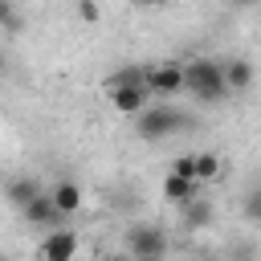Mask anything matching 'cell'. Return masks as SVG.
Wrapping results in <instances>:
<instances>
[{"label": "cell", "instance_id": "6da1fadb", "mask_svg": "<svg viewBox=\"0 0 261 261\" xmlns=\"http://www.w3.org/2000/svg\"><path fill=\"white\" fill-rule=\"evenodd\" d=\"M184 90L200 102H220L228 90H224V73H220V61L212 57H192L184 61Z\"/></svg>", "mask_w": 261, "mask_h": 261}, {"label": "cell", "instance_id": "7a4b0ae2", "mask_svg": "<svg viewBox=\"0 0 261 261\" xmlns=\"http://www.w3.org/2000/svg\"><path fill=\"white\" fill-rule=\"evenodd\" d=\"M188 118L175 110V106H167V102H159V106H147L143 114H135V135L143 139V143H159V139H167V135H175L179 126H184Z\"/></svg>", "mask_w": 261, "mask_h": 261}, {"label": "cell", "instance_id": "3957f363", "mask_svg": "<svg viewBox=\"0 0 261 261\" xmlns=\"http://www.w3.org/2000/svg\"><path fill=\"white\" fill-rule=\"evenodd\" d=\"M167 253V232L155 224H130L126 228V257L130 261H163Z\"/></svg>", "mask_w": 261, "mask_h": 261}, {"label": "cell", "instance_id": "277c9868", "mask_svg": "<svg viewBox=\"0 0 261 261\" xmlns=\"http://www.w3.org/2000/svg\"><path fill=\"white\" fill-rule=\"evenodd\" d=\"M143 90L151 98H171L184 90V61H151L143 65Z\"/></svg>", "mask_w": 261, "mask_h": 261}, {"label": "cell", "instance_id": "5b68a950", "mask_svg": "<svg viewBox=\"0 0 261 261\" xmlns=\"http://www.w3.org/2000/svg\"><path fill=\"white\" fill-rule=\"evenodd\" d=\"M106 94H110V106H114L118 114H143V110L151 106V102H147L151 94L143 90V82H114V77H110V90H106Z\"/></svg>", "mask_w": 261, "mask_h": 261}, {"label": "cell", "instance_id": "8992f818", "mask_svg": "<svg viewBox=\"0 0 261 261\" xmlns=\"http://www.w3.org/2000/svg\"><path fill=\"white\" fill-rule=\"evenodd\" d=\"M41 261H73L77 257V232L73 228H49L41 249H37Z\"/></svg>", "mask_w": 261, "mask_h": 261}, {"label": "cell", "instance_id": "52a82bcc", "mask_svg": "<svg viewBox=\"0 0 261 261\" xmlns=\"http://www.w3.org/2000/svg\"><path fill=\"white\" fill-rule=\"evenodd\" d=\"M49 200H53V208H57V216H73L77 208H82V188L73 184V179H57L49 192H45Z\"/></svg>", "mask_w": 261, "mask_h": 261}, {"label": "cell", "instance_id": "ba28073f", "mask_svg": "<svg viewBox=\"0 0 261 261\" xmlns=\"http://www.w3.org/2000/svg\"><path fill=\"white\" fill-rule=\"evenodd\" d=\"M20 212H24V220H29L33 228H53V224L61 220V216H57V208H53V200H49L45 192H41V196H33Z\"/></svg>", "mask_w": 261, "mask_h": 261}, {"label": "cell", "instance_id": "9c48e42d", "mask_svg": "<svg viewBox=\"0 0 261 261\" xmlns=\"http://www.w3.org/2000/svg\"><path fill=\"white\" fill-rule=\"evenodd\" d=\"M220 73H224V90H249L253 86V61L249 57L220 61Z\"/></svg>", "mask_w": 261, "mask_h": 261}, {"label": "cell", "instance_id": "30bf717a", "mask_svg": "<svg viewBox=\"0 0 261 261\" xmlns=\"http://www.w3.org/2000/svg\"><path fill=\"white\" fill-rule=\"evenodd\" d=\"M163 196H167L171 204H179V208H184L188 200H196V196H200V184H196V179H184V175H171V171H167V175H163Z\"/></svg>", "mask_w": 261, "mask_h": 261}, {"label": "cell", "instance_id": "8fae6325", "mask_svg": "<svg viewBox=\"0 0 261 261\" xmlns=\"http://www.w3.org/2000/svg\"><path fill=\"white\" fill-rule=\"evenodd\" d=\"M220 167H224V163H220V155H212V151H192V179H196L200 188H204L208 179H216V175H220Z\"/></svg>", "mask_w": 261, "mask_h": 261}, {"label": "cell", "instance_id": "7c38bea8", "mask_svg": "<svg viewBox=\"0 0 261 261\" xmlns=\"http://www.w3.org/2000/svg\"><path fill=\"white\" fill-rule=\"evenodd\" d=\"M184 224H188V228H208V224H212V200H208L204 192L184 204Z\"/></svg>", "mask_w": 261, "mask_h": 261}, {"label": "cell", "instance_id": "4fadbf2b", "mask_svg": "<svg viewBox=\"0 0 261 261\" xmlns=\"http://www.w3.org/2000/svg\"><path fill=\"white\" fill-rule=\"evenodd\" d=\"M4 196H8V204H16V208H24L33 196H41V188L29 179V175H20V179H12L8 188H4Z\"/></svg>", "mask_w": 261, "mask_h": 261}, {"label": "cell", "instance_id": "5bb4252c", "mask_svg": "<svg viewBox=\"0 0 261 261\" xmlns=\"http://www.w3.org/2000/svg\"><path fill=\"white\" fill-rule=\"evenodd\" d=\"M0 29H4V33H8V29H20V12H16L12 0H0Z\"/></svg>", "mask_w": 261, "mask_h": 261}, {"label": "cell", "instance_id": "9a60e30c", "mask_svg": "<svg viewBox=\"0 0 261 261\" xmlns=\"http://www.w3.org/2000/svg\"><path fill=\"white\" fill-rule=\"evenodd\" d=\"M77 16H82V20H86V24H98V20H102V8H98V4H90V0H86V4H77Z\"/></svg>", "mask_w": 261, "mask_h": 261}, {"label": "cell", "instance_id": "2e32d148", "mask_svg": "<svg viewBox=\"0 0 261 261\" xmlns=\"http://www.w3.org/2000/svg\"><path fill=\"white\" fill-rule=\"evenodd\" d=\"M245 208H249V216H253V220L261 216V200H257V192H249V204H245Z\"/></svg>", "mask_w": 261, "mask_h": 261}, {"label": "cell", "instance_id": "e0dca14e", "mask_svg": "<svg viewBox=\"0 0 261 261\" xmlns=\"http://www.w3.org/2000/svg\"><path fill=\"white\" fill-rule=\"evenodd\" d=\"M4 69H8V49L0 45V73H4Z\"/></svg>", "mask_w": 261, "mask_h": 261}, {"label": "cell", "instance_id": "ac0fdd59", "mask_svg": "<svg viewBox=\"0 0 261 261\" xmlns=\"http://www.w3.org/2000/svg\"><path fill=\"white\" fill-rule=\"evenodd\" d=\"M102 261H130L126 253H110V257H102Z\"/></svg>", "mask_w": 261, "mask_h": 261}, {"label": "cell", "instance_id": "d6986e66", "mask_svg": "<svg viewBox=\"0 0 261 261\" xmlns=\"http://www.w3.org/2000/svg\"><path fill=\"white\" fill-rule=\"evenodd\" d=\"M192 261H208V257H192Z\"/></svg>", "mask_w": 261, "mask_h": 261}]
</instances>
